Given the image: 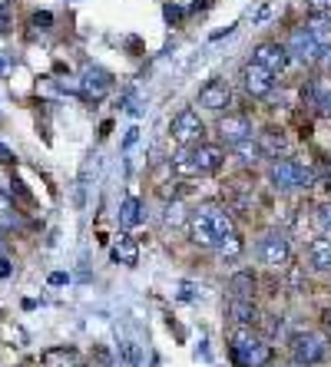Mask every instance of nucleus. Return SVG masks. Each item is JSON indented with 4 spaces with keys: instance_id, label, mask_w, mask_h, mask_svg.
<instances>
[{
    "instance_id": "obj_1",
    "label": "nucleus",
    "mask_w": 331,
    "mask_h": 367,
    "mask_svg": "<svg viewBox=\"0 0 331 367\" xmlns=\"http://www.w3.org/2000/svg\"><path fill=\"white\" fill-rule=\"evenodd\" d=\"M232 357H235L239 367H262L272 357V347L265 344L262 337H255L249 331V324H239L232 331Z\"/></svg>"
},
{
    "instance_id": "obj_2",
    "label": "nucleus",
    "mask_w": 331,
    "mask_h": 367,
    "mask_svg": "<svg viewBox=\"0 0 331 367\" xmlns=\"http://www.w3.org/2000/svg\"><path fill=\"white\" fill-rule=\"evenodd\" d=\"M268 175H272V182H275L278 189H285V192H292V189H308L311 185V173L301 162H292V159H275L268 166Z\"/></svg>"
},
{
    "instance_id": "obj_3",
    "label": "nucleus",
    "mask_w": 331,
    "mask_h": 367,
    "mask_svg": "<svg viewBox=\"0 0 331 367\" xmlns=\"http://www.w3.org/2000/svg\"><path fill=\"white\" fill-rule=\"evenodd\" d=\"M169 132H173V139L182 142V146H196V142H202L206 126H202V119H199L196 109H179L176 116H173V123H169Z\"/></svg>"
},
{
    "instance_id": "obj_4",
    "label": "nucleus",
    "mask_w": 331,
    "mask_h": 367,
    "mask_svg": "<svg viewBox=\"0 0 331 367\" xmlns=\"http://www.w3.org/2000/svg\"><path fill=\"white\" fill-rule=\"evenodd\" d=\"M328 354V337L325 335H315V331H308V335H298L295 341H292V357H295L298 364H318L321 357Z\"/></svg>"
},
{
    "instance_id": "obj_5",
    "label": "nucleus",
    "mask_w": 331,
    "mask_h": 367,
    "mask_svg": "<svg viewBox=\"0 0 331 367\" xmlns=\"http://www.w3.org/2000/svg\"><path fill=\"white\" fill-rule=\"evenodd\" d=\"M255 255H258V261H262V265H272V268H278V265H285V261H288L292 249H288V238L282 235V232H268V235L258 238Z\"/></svg>"
},
{
    "instance_id": "obj_6",
    "label": "nucleus",
    "mask_w": 331,
    "mask_h": 367,
    "mask_svg": "<svg viewBox=\"0 0 331 367\" xmlns=\"http://www.w3.org/2000/svg\"><path fill=\"white\" fill-rule=\"evenodd\" d=\"M285 50H288V56H295V60H301V63H315L325 46H321L318 40L311 37L308 27H295V30H292V37H288Z\"/></svg>"
},
{
    "instance_id": "obj_7",
    "label": "nucleus",
    "mask_w": 331,
    "mask_h": 367,
    "mask_svg": "<svg viewBox=\"0 0 331 367\" xmlns=\"http://www.w3.org/2000/svg\"><path fill=\"white\" fill-rule=\"evenodd\" d=\"M110 89H113V76L106 73V70H99V66H87V70H83V76H80V93L87 99L99 103Z\"/></svg>"
},
{
    "instance_id": "obj_8",
    "label": "nucleus",
    "mask_w": 331,
    "mask_h": 367,
    "mask_svg": "<svg viewBox=\"0 0 331 367\" xmlns=\"http://www.w3.org/2000/svg\"><path fill=\"white\" fill-rule=\"evenodd\" d=\"M275 73H268L265 66H258L252 60V63L245 66V73H242V83H245V93L249 97H255V99H262V97H268L272 89H275V80H272Z\"/></svg>"
},
{
    "instance_id": "obj_9",
    "label": "nucleus",
    "mask_w": 331,
    "mask_h": 367,
    "mask_svg": "<svg viewBox=\"0 0 331 367\" xmlns=\"http://www.w3.org/2000/svg\"><path fill=\"white\" fill-rule=\"evenodd\" d=\"M229 103H232V89L225 80H209L206 87L199 89V106L212 109V113H222Z\"/></svg>"
},
{
    "instance_id": "obj_10",
    "label": "nucleus",
    "mask_w": 331,
    "mask_h": 367,
    "mask_svg": "<svg viewBox=\"0 0 331 367\" xmlns=\"http://www.w3.org/2000/svg\"><path fill=\"white\" fill-rule=\"evenodd\" d=\"M252 60L258 66H265L268 73H282L288 66V50L282 44H258L255 46V54H252Z\"/></svg>"
},
{
    "instance_id": "obj_11",
    "label": "nucleus",
    "mask_w": 331,
    "mask_h": 367,
    "mask_svg": "<svg viewBox=\"0 0 331 367\" xmlns=\"http://www.w3.org/2000/svg\"><path fill=\"white\" fill-rule=\"evenodd\" d=\"M189 238L196 242L199 249H216V242H219V235H216V228H212L209 216H206L202 209L189 216Z\"/></svg>"
},
{
    "instance_id": "obj_12",
    "label": "nucleus",
    "mask_w": 331,
    "mask_h": 367,
    "mask_svg": "<svg viewBox=\"0 0 331 367\" xmlns=\"http://www.w3.org/2000/svg\"><path fill=\"white\" fill-rule=\"evenodd\" d=\"M192 156H196V169H199V175L219 173L222 162H225V152H222L219 146H206V142H196V146H192Z\"/></svg>"
},
{
    "instance_id": "obj_13",
    "label": "nucleus",
    "mask_w": 331,
    "mask_h": 367,
    "mask_svg": "<svg viewBox=\"0 0 331 367\" xmlns=\"http://www.w3.org/2000/svg\"><path fill=\"white\" fill-rule=\"evenodd\" d=\"M219 132H222V142H229V146H235V142H242L252 136V123L245 116H225L219 123Z\"/></svg>"
},
{
    "instance_id": "obj_14",
    "label": "nucleus",
    "mask_w": 331,
    "mask_h": 367,
    "mask_svg": "<svg viewBox=\"0 0 331 367\" xmlns=\"http://www.w3.org/2000/svg\"><path fill=\"white\" fill-rule=\"evenodd\" d=\"M73 364H77L73 347H46L40 354V367H73Z\"/></svg>"
},
{
    "instance_id": "obj_15",
    "label": "nucleus",
    "mask_w": 331,
    "mask_h": 367,
    "mask_svg": "<svg viewBox=\"0 0 331 367\" xmlns=\"http://www.w3.org/2000/svg\"><path fill=\"white\" fill-rule=\"evenodd\" d=\"M202 212L209 216V222H212V228H216V235H232L235 232V222H232V216H229V209H219V206H202Z\"/></svg>"
},
{
    "instance_id": "obj_16",
    "label": "nucleus",
    "mask_w": 331,
    "mask_h": 367,
    "mask_svg": "<svg viewBox=\"0 0 331 367\" xmlns=\"http://www.w3.org/2000/svg\"><path fill=\"white\" fill-rule=\"evenodd\" d=\"M308 261L318 271H331V242L328 238H315L308 245Z\"/></svg>"
},
{
    "instance_id": "obj_17",
    "label": "nucleus",
    "mask_w": 331,
    "mask_h": 367,
    "mask_svg": "<svg viewBox=\"0 0 331 367\" xmlns=\"http://www.w3.org/2000/svg\"><path fill=\"white\" fill-rule=\"evenodd\" d=\"M229 292H232V298H245V301H252V298H255V278H252V271H239V275H232Z\"/></svg>"
},
{
    "instance_id": "obj_18",
    "label": "nucleus",
    "mask_w": 331,
    "mask_h": 367,
    "mask_svg": "<svg viewBox=\"0 0 331 367\" xmlns=\"http://www.w3.org/2000/svg\"><path fill=\"white\" fill-rule=\"evenodd\" d=\"M113 259L123 261V265H136V261H139V245H136L130 235H120L116 245H113Z\"/></svg>"
},
{
    "instance_id": "obj_19",
    "label": "nucleus",
    "mask_w": 331,
    "mask_h": 367,
    "mask_svg": "<svg viewBox=\"0 0 331 367\" xmlns=\"http://www.w3.org/2000/svg\"><path fill=\"white\" fill-rule=\"evenodd\" d=\"M308 30L321 46H331V13H315L308 20Z\"/></svg>"
},
{
    "instance_id": "obj_20",
    "label": "nucleus",
    "mask_w": 331,
    "mask_h": 367,
    "mask_svg": "<svg viewBox=\"0 0 331 367\" xmlns=\"http://www.w3.org/2000/svg\"><path fill=\"white\" fill-rule=\"evenodd\" d=\"M242 238H239V232H232V235H222L219 242H216V251H219V259L232 261V259H239L242 255Z\"/></svg>"
},
{
    "instance_id": "obj_21",
    "label": "nucleus",
    "mask_w": 331,
    "mask_h": 367,
    "mask_svg": "<svg viewBox=\"0 0 331 367\" xmlns=\"http://www.w3.org/2000/svg\"><path fill=\"white\" fill-rule=\"evenodd\" d=\"M258 146H262V152L265 156H272V159H278V152L285 149V136L282 132H275V130H265V132H258Z\"/></svg>"
},
{
    "instance_id": "obj_22",
    "label": "nucleus",
    "mask_w": 331,
    "mask_h": 367,
    "mask_svg": "<svg viewBox=\"0 0 331 367\" xmlns=\"http://www.w3.org/2000/svg\"><path fill=\"white\" fill-rule=\"evenodd\" d=\"M229 318L235 324H252L255 321L252 301H245V298H232V301H229Z\"/></svg>"
},
{
    "instance_id": "obj_23",
    "label": "nucleus",
    "mask_w": 331,
    "mask_h": 367,
    "mask_svg": "<svg viewBox=\"0 0 331 367\" xmlns=\"http://www.w3.org/2000/svg\"><path fill=\"white\" fill-rule=\"evenodd\" d=\"M173 169H176L179 175H199L196 156H192V146H182V149L173 156Z\"/></svg>"
},
{
    "instance_id": "obj_24",
    "label": "nucleus",
    "mask_w": 331,
    "mask_h": 367,
    "mask_svg": "<svg viewBox=\"0 0 331 367\" xmlns=\"http://www.w3.org/2000/svg\"><path fill=\"white\" fill-rule=\"evenodd\" d=\"M232 149L239 152V159H242L245 166H255V162H258V159L265 156L262 146H258V142H252V136H249V139H242V142H235Z\"/></svg>"
},
{
    "instance_id": "obj_25",
    "label": "nucleus",
    "mask_w": 331,
    "mask_h": 367,
    "mask_svg": "<svg viewBox=\"0 0 331 367\" xmlns=\"http://www.w3.org/2000/svg\"><path fill=\"white\" fill-rule=\"evenodd\" d=\"M139 199H123V206H120V225L123 228H132V225H139Z\"/></svg>"
},
{
    "instance_id": "obj_26",
    "label": "nucleus",
    "mask_w": 331,
    "mask_h": 367,
    "mask_svg": "<svg viewBox=\"0 0 331 367\" xmlns=\"http://www.w3.org/2000/svg\"><path fill=\"white\" fill-rule=\"evenodd\" d=\"M120 357L126 367H143V351H139V344H132V341L120 344Z\"/></svg>"
},
{
    "instance_id": "obj_27",
    "label": "nucleus",
    "mask_w": 331,
    "mask_h": 367,
    "mask_svg": "<svg viewBox=\"0 0 331 367\" xmlns=\"http://www.w3.org/2000/svg\"><path fill=\"white\" fill-rule=\"evenodd\" d=\"M315 222H318V228L325 232V235H331V202L318 206V212H315Z\"/></svg>"
},
{
    "instance_id": "obj_28",
    "label": "nucleus",
    "mask_w": 331,
    "mask_h": 367,
    "mask_svg": "<svg viewBox=\"0 0 331 367\" xmlns=\"http://www.w3.org/2000/svg\"><path fill=\"white\" fill-rule=\"evenodd\" d=\"M30 27H33V30H50V27H54V13H50V11H40V13H33V17H30Z\"/></svg>"
},
{
    "instance_id": "obj_29",
    "label": "nucleus",
    "mask_w": 331,
    "mask_h": 367,
    "mask_svg": "<svg viewBox=\"0 0 331 367\" xmlns=\"http://www.w3.org/2000/svg\"><path fill=\"white\" fill-rule=\"evenodd\" d=\"M311 13H331V0H305Z\"/></svg>"
},
{
    "instance_id": "obj_30",
    "label": "nucleus",
    "mask_w": 331,
    "mask_h": 367,
    "mask_svg": "<svg viewBox=\"0 0 331 367\" xmlns=\"http://www.w3.org/2000/svg\"><path fill=\"white\" fill-rule=\"evenodd\" d=\"M166 20H169V23H179V20H182V11H179V7H173V4H166Z\"/></svg>"
},
{
    "instance_id": "obj_31",
    "label": "nucleus",
    "mask_w": 331,
    "mask_h": 367,
    "mask_svg": "<svg viewBox=\"0 0 331 367\" xmlns=\"http://www.w3.org/2000/svg\"><path fill=\"white\" fill-rule=\"evenodd\" d=\"M179 288H182V294H179V298H186V301H192V298H196V285H189V281H182V285H179Z\"/></svg>"
},
{
    "instance_id": "obj_32",
    "label": "nucleus",
    "mask_w": 331,
    "mask_h": 367,
    "mask_svg": "<svg viewBox=\"0 0 331 367\" xmlns=\"http://www.w3.org/2000/svg\"><path fill=\"white\" fill-rule=\"evenodd\" d=\"M0 162H13V152L7 149V146H4V142H0Z\"/></svg>"
},
{
    "instance_id": "obj_33",
    "label": "nucleus",
    "mask_w": 331,
    "mask_h": 367,
    "mask_svg": "<svg viewBox=\"0 0 331 367\" xmlns=\"http://www.w3.org/2000/svg\"><path fill=\"white\" fill-rule=\"evenodd\" d=\"M321 63H325V70H331V46H325V50H321Z\"/></svg>"
},
{
    "instance_id": "obj_34",
    "label": "nucleus",
    "mask_w": 331,
    "mask_h": 367,
    "mask_svg": "<svg viewBox=\"0 0 331 367\" xmlns=\"http://www.w3.org/2000/svg\"><path fill=\"white\" fill-rule=\"evenodd\" d=\"M7 275H11V261L0 259V278H7Z\"/></svg>"
},
{
    "instance_id": "obj_35",
    "label": "nucleus",
    "mask_w": 331,
    "mask_h": 367,
    "mask_svg": "<svg viewBox=\"0 0 331 367\" xmlns=\"http://www.w3.org/2000/svg\"><path fill=\"white\" fill-rule=\"evenodd\" d=\"M66 281V275H60V271H56V275H50V285H63Z\"/></svg>"
},
{
    "instance_id": "obj_36",
    "label": "nucleus",
    "mask_w": 331,
    "mask_h": 367,
    "mask_svg": "<svg viewBox=\"0 0 331 367\" xmlns=\"http://www.w3.org/2000/svg\"><path fill=\"white\" fill-rule=\"evenodd\" d=\"M321 106H325V113H328V116H331V93H328V99H325Z\"/></svg>"
},
{
    "instance_id": "obj_37",
    "label": "nucleus",
    "mask_w": 331,
    "mask_h": 367,
    "mask_svg": "<svg viewBox=\"0 0 331 367\" xmlns=\"http://www.w3.org/2000/svg\"><path fill=\"white\" fill-rule=\"evenodd\" d=\"M7 30V17H4V13H0V33Z\"/></svg>"
},
{
    "instance_id": "obj_38",
    "label": "nucleus",
    "mask_w": 331,
    "mask_h": 367,
    "mask_svg": "<svg viewBox=\"0 0 331 367\" xmlns=\"http://www.w3.org/2000/svg\"><path fill=\"white\" fill-rule=\"evenodd\" d=\"M325 321H328V328H331V311H328V314H325Z\"/></svg>"
},
{
    "instance_id": "obj_39",
    "label": "nucleus",
    "mask_w": 331,
    "mask_h": 367,
    "mask_svg": "<svg viewBox=\"0 0 331 367\" xmlns=\"http://www.w3.org/2000/svg\"><path fill=\"white\" fill-rule=\"evenodd\" d=\"M4 7H7V0H0V11H4Z\"/></svg>"
},
{
    "instance_id": "obj_40",
    "label": "nucleus",
    "mask_w": 331,
    "mask_h": 367,
    "mask_svg": "<svg viewBox=\"0 0 331 367\" xmlns=\"http://www.w3.org/2000/svg\"><path fill=\"white\" fill-rule=\"evenodd\" d=\"M4 66H7V63H4V60H0V70H4Z\"/></svg>"
},
{
    "instance_id": "obj_41",
    "label": "nucleus",
    "mask_w": 331,
    "mask_h": 367,
    "mask_svg": "<svg viewBox=\"0 0 331 367\" xmlns=\"http://www.w3.org/2000/svg\"><path fill=\"white\" fill-rule=\"evenodd\" d=\"M262 367H268V364H262Z\"/></svg>"
}]
</instances>
